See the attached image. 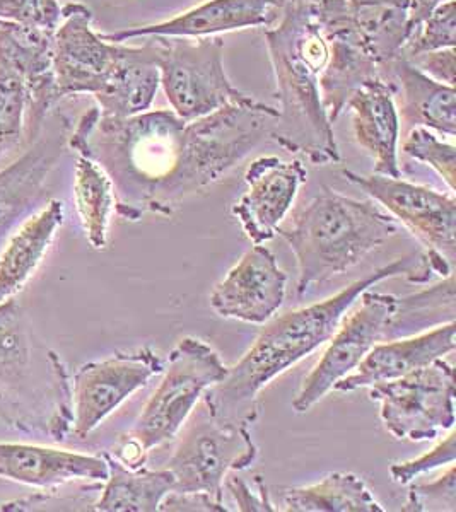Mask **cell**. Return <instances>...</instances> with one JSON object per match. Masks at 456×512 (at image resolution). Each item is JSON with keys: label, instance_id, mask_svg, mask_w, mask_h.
I'll return each instance as SVG.
<instances>
[{"label": "cell", "instance_id": "cell-34", "mask_svg": "<svg viewBox=\"0 0 456 512\" xmlns=\"http://www.w3.org/2000/svg\"><path fill=\"white\" fill-rule=\"evenodd\" d=\"M455 460L456 436L453 429H451L450 434L443 441H439L431 451H427L416 460L395 463L390 468V473H392L393 482L400 483V485H409L424 473L433 472L441 466L445 468V466L455 463Z\"/></svg>", "mask_w": 456, "mask_h": 512}, {"label": "cell", "instance_id": "cell-6", "mask_svg": "<svg viewBox=\"0 0 456 512\" xmlns=\"http://www.w3.org/2000/svg\"><path fill=\"white\" fill-rule=\"evenodd\" d=\"M275 120L277 108L250 96L187 122L182 163L152 212L171 216L185 198L221 180L265 140L274 139Z\"/></svg>", "mask_w": 456, "mask_h": 512}, {"label": "cell", "instance_id": "cell-31", "mask_svg": "<svg viewBox=\"0 0 456 512\" xmlns=\"http://www.w3.org/2000/svg\"><path fill=\"white\" fill-rule=\"evenodd\" d=\"M455 45L456 4L455 0H445L417 26L416 30L412 31L402 55L410 59L421 53L455 48Z\"/></svg>", "mask_w": 456, "mask_h": 512}, {"label": "cell", "instance_id": "cell-11", "mask_svg": "<svg viewBox=\"0 0 456 512\" xmlns=\"http://www.w3.org/2000/svg\"><path fill=\"white\" fill-rule=\"evenodd\" d=\"M357 301L359 306L335 330L320 361L304 378L293 400L296 414H306L316 403L322 402L335 384L354 373L369 350L385 337L388 323L398 308V297L368 289Z\"/></svg>", "mask_w": 456, "mask_h": 512}, {"label": "cell", "instance_id": "cell-18", "mask_svg": "<svg viewBox=\"0 0 456 512\" xmlns=\"http://www.w3.org/2000/svg\"><path fill=\"white\" fill-rule=\"evenodd\" d=\"M287 0H207L190 11L161 23L130 26L101 33L113 43H129L149 36L207 38L250 28H272L286 11Z\"/></svg>", "mask_w": 456, "mask_h": 512}, {"label": "cell", "instance_id": "cell-8", "mask_svg": "<svg viewBox=\"0 0 456 512\" xmlns=\"http://www.w3.org/2000/svg\"><path fill=\"white\" fill-rule=\"evenodd\" d=\"M221 355L197 337H185L173 347L163 379L135 420L130 436L147 454L178 436L205 391L228 376Z\"/></svg>", "mask_w": 456, "mask_h": 512}, {"label": "cell", "instance_id": "cell-22", "mask_svg": "<svg viewBox=\"0 0 456 512\" xmlns=\"http://www.w3.org/2000/svg\"><path fill=\"white\" fill-rule=\"evenodd\" d=\"M345 110L351 111L354 137L375 163L376 175L400 178L398 115L395 88L383 77L371 79L352 94Z\"/></svg>", "mask_w": 456, "mask_h": 512}, {"label": "cell", "instance_id": "cell-39", "mask_svg": "<svg viewBox=\"0 0 456 512\" xmlns=\"http://www.w3.org/2000/svg\"><path fill=\"white\" fill-rule=\"evenodd\" d=\"M445 0H409V24L410 30H416L417 26Z\"/></svg>", "mask_w": 456, "mask_h": 512}, {"label": "cell", "instance_id": "cell-12", "mask_svg": "<svg viewBox=\"0 0 456 512\" xmlns=\"http://www.w3.org/2000/svg\"><path fill=\"white\" fill-rule=\"evenodd\" d=\"M163 369V361L149 347L79 367L71 379L72 434L86 439Z\"/></svg>", "mask_w": 456, "mask_h": 512}, {"label": "cell", "instance_id": "cell-32", "mask_svg": "<svg viewBox=\"0 0 456 512\" xmlns=\"http://www.w3.org/2000/svg\"><path fill=\"white\" fill-rule=\"evenodd\" d=\"M62 21L59 0H0V23L52 33Z\"/></svg>", "mask_w": 456, "mask_h": 512}, {"label": "cell", "instance_id": "cell-38", "mask_svg": "<svg viewBox=\"0 0 456 512\" xmlns=\"http://www.w3.org/2000/svg\"><path fill=\"white\" fill-rule=\"evenodd\" d=\"M352 11L364 14V12L383 11V9H407L409 0H345Z\"/></svg>", "mask_w": 456, "mask_h": 512}, {"label": "cell", "instance_id": "cell-13", "mask_svg": "<svg viewBox=\"0 0 456 512\" xmlns=\"http://www.w3.org/2000/svg\"><path fill=\"white\" fill-rule=\"evenodd\" d=\"M345 180L368 193L388 214L414 234L426 251H436L455 262V193H439L433 188L385 175H359L344 169Z\"/></svg>", "mask_w": 456, "mask_h": 512}, {"label": "cell", "instance_id": "cell-33", "mask_svg": "<svg viewBox=\"0 0 456 512\" xmlns=\"http://www.w3.org/2000/svg\"><path fill=\"white\" fill-rule=\"evenodd\" d=\"M404 511H456L455 463L448 465L438 480L424 485H412Z\"/></svg>", "mask_w": 456, "mask_h": 512}, {"label": "cell", "instance_id": "cell-24", "mask_svg": "<svg viewBox=\"0 0 456 512\" xmlns=\"http://www.w3.org/2000/svg\"><path fill=\"white\" fill-rule=\"evenodd\" d=\"M62 224L64 204L53 198L9 234L0 248V303L23 291L45 260Z\"/></svg>", "mask_w": 456, "mask_h": 512}, {"label": "cell", "instance_id": "cell-30", "mask_svg": "<svg viewBox=\"0 0 456 512\" xmlns=\"http://www.w3.org/2000/svg\"><path fill=\"white\" fill-rule=\"evenodd\" d=\"M402 151L419 163L434 169L451 193H455L456 147L451 142L438 139L429 128L414 127L405 137Z\"/></svg>", "mask_w": 456, "mask_h": 512}, {"label": "cell", "instance_id": "cell-35", "mask_svg": "<svg viewBox=\"0 0 456 512\" xmlns=\"http://www.w3.org/2000/svg\"><path fill=\"white\" fill-rule=\"evenodd\" d=\"M410 62L416 65L417 69L426 72L427 76L433 77L436 81L455 86L456 81V55L455 48H445L436 52L421 53L416 57H410Z\"/></svg>", "mask_w": 456, "mask_h": 512}, {"label": "cell", "instance_id": "cell-14", "mask_svg": "<svg viewBox=\"0 0 456 512\" xmlns=\"http://www.w3.org/2000/svg\"><path fill=\"white\" fill-rule=\"evenodd\" d=\"M122 43L93 30V12L86 4L62 6V21L53 35V72L60 98L96 96L115 70Z\"/></svg>", "mask_w": 456, "mask_h": 512}, {"label": "cell", "instance_id": "cell-21", "mask_svg": "<svg viewBox=\"0 0 456 512\" xmlns=\"http://www.w3.org/2000/svg\"><path fill=\"white\" fill-rule=\"evenodd\" d=\"M455 337V321H448L421 335L375 344L356 367V371L340 379L334 390L349 393L369 388L371 384L381 381L402 378L436 359H445V355L453 354L456 347Z\"/></svg>", "mask_w": 456, "mask_h": 512}, {"label": "cell", "instance_id": "cell-2", "mask_svg": "<svg viewBox=\"0 0 456 512\" xmlns=\"http://www.w3.org/2000/svg\"><path fill=\"white\" fill-rule=\"evenodd\" d=\"M187 122L173 110H147L134 117L101 115L89 108L69 135V147L93 159L110 176L115 210L127 221L152 212L182 163Z\"/></svg>", "mask_w": 456, "mask_h": 512}, {"label": "cell", "instance_id": "cell-36", "mask_svg": "<svg viewBox=\"0 0 456 512\" xmlns=\"http://www.w3.org/2000/svg\"><path fill=\"white\" fill-rule=\"evenodd\" d=\"M257 482L260 492H252L250 487L238 477H229L228 480L224 482V485H226L229 492L233 494L234 501L238 504L240 511H277L274 507V502L270 501L269 489L265 487L260 477H257Z\"/></svg>", "mask_w": 456, "mask_h": 512}, {"label": "cell", "instance_id": "cell-10", "mask_svg": "<svg viewBox=\"0 0 456 512\" xmlns=\"http://www.w3.org/2000/svg\"><path fill=\"white\" fill-rule=\"evenodd\" d=\"M369 398L380 403L381 422L395 439L433 441L455 425V369L436 359L402 378L371 384Z\"/></svg>", "mask_w": 456, "mask_h": 512}, {"label": "cell", "instance_id": "cell-28", "mask_svg": "<svg viewBox=\"0 0 456 512\" xmlns=\"http://www.w3.org/2000/svg\"><path fill=\"white\" fill-rule=\"evenodd\" d=\"M74 202L93 250H105L108 245L110 219L117 205L110 176L93 159L79 156L74 171Z\"/></svg>", "mask_w": 456, "mask_h": 512}, {"label": "cell", "instance_id": "cell-5", "mask_svg": "<svg viewBox=\"0 0 456 512\" xmlns=\"http://www.w3.org/2000/svg\"><path fill=\"white\" fill-rule=\"evenodd\" d=\"M398 231V222L375 202L323 187L299 212L294 226L279 227L277 234L296 256L298 296L303 297L311 287L327 284L356 267Z\"/></svg>", "mask_w": 456, "mask_h": 512}, {"label": "cell", "instance_id": "cell-29", "mask_svg": "<svg viewBox=\"0 0 456 512\" xmlns=\"http://www.w3.org/2000/svg\"><path fill=\"white\" fill-rule=\"evenodd\" d=\"M30 98L23 76L0 57V168L26 147Z\"/></svg>", "mask_w": 456, "mask_h": 512}, {"label": "cell", "instance_id": "cell-4", "mask_svg": "<svg viewBox=\"0 0 456 512\" xmlns=\"http://www.w3.org/2000/svg\"><path fill=\"white\" fill-rule=\"evenodd\" d=\"M0 419L59 443L72 434L67 367L55 350L43 347L14 297L0 303Z\"/></svg>", "mask_w": 456, "mask_h": 512}, {"label": "cell", "instance_id": "cell-26", "mask_svg": "<svg viewBox=\"0 0 456 512\" xmlns=\"http://www.w3.org/2000/svg\"><path fill=\"white\" fill-rule=\"evenodd\" d=\"M108 477L94 511L100 512H156L164 497L175 487L170 470L129 468L112 454L105 453Z\"/></svg>", "mask_w": 456, "mask_h": 512}, {"label": "cell", "instance_id": "cell-9", "mask_svg": "<svg viewBox=\"0 0 456 512\" xmlns=\"http://www.w3.org/2000/svg\"><path fill=\"white\" fill-rule=\"evenodd\" d=\"M149 38H154L158 47L161 88L171 110L185 122L250 98V94L234 88L226 74L224 41L219 36Z\"/></svg>", "mask_w": 456, "mask_h": 512}, {"label": "cell", "instance_id": "cell-27", "mask_svg": "<svg viewBox=\"0 0 456 512\" xmlns=\"http://www.w3.org/2000/svg\"><path fill=\"white\" fill-rule=\"evenodd\" d=\"M281 511L286 512H385L363 478L354 473H328L320 482L284 487Z\"/></svg>", "mask_w": 456, "mask_h": 512}, {"label": "cell", "instance_id": "cell-20", "mask_svg": "<svg viewBox=\"0 0 456 512\" xmlns=\"http://www.w3.org/2000/svg\"><path fill=\"white\" fill-rule=\"evenodd\" d=\"M103 454H86L38 444L0 443V478L41 490L67 483L105 482Z\"/></svg>", "mask_w": 456, "mask_h": 512}, {"label": "cell", "instance_id": "cell-3", "mask_svg": "<svg viewBox=\"0 0 456 512\" xmlns=\"http://www.w3.org/2000/svg\"><path fill=\"white\" fill-rule=\"evenodd\" d=\"M264 36L279 99L272 140L313 164L340 163L334 123L320 93L330 47L311 0H287L281 21Z\"/></svg>", "mask_w": 456, "mask_h": 512}, {"label": "cell", "instance_id": "cell-23", "mask_svg": "<svg viewBox=\"0 0 456 512\" xmlns=\"http://www.w3.org/2000/svg\"><path fill=\"white\" fill-rule=\"evenodd\" d=\"M383 79L400 91V120L453 139L456 135V89L427 76L402 53L390 60Z\"/></svg>", "mask_w": 456, "mask_h": 512}, {"label": "cell", "instance_id": "cell-15", "mask_svg": "<svg viewBox=\"0 0 456 512\" xmlns=\"http://www.w3.org/2000/svg\"><path fill=\"white\" fill-rule=\"evenodd\" d=\"M69 135L71 122L55 108L36 139L0 168V248L9 234L40 207L48 176L69 147Z\"/></svg>", "mask_w": 456, "mask_h": 512}, {"label": "cell", "instance_id": "cell-7", "mask_svg": "<svg viewBox=\"0 0 456 512\" xmlns=\"http://www.w3.org/2000/svg\"><path fill=\"white\" fill-rule=\"evenodd\" d=\"M252 425L229 424L212 414L204 398L180 429V439L164 465L175 478L171 492L205 494L224 504V480L257 460Z\"/></svg>", "mask_w": 456, "mask_h": 512}, {"label": "cell", "instance_id": "cell-37", "mask_svg": "<svg viewBox=\"0 0 456 512\" xmlns=\"http://www.w3.org/2000/svg\"><path fill=\"white\" fill-rule=\"evenodd\" d=\"M159 511L228 512L229 509L224 507V504L214 501L209 495L170 492L161 502Z\"/></svg>", "mask_w": 456, "mask_h": 512}, {"label": "cell", "instance_id": "cell-16", "mask_svg": "<svg viewBox=\"0 0 456 512\" xmlns=\"http://www.w3.org/2000/svg\"><path fill=\"white\" fill-rule=\"evenodd\" d=\"M306 180L308 171L299 159L262 156L252 161L245 173V193L234 202L233 216L253 245L275 238Z\"/></svg>", "mask_w": 456, "mask_h": 512}, {"label": "cell", "instance_id": "cell-1", "mask_svg": "<svg viewBox=\"0 0 456 512\" xmlns=\"http://www.w3.org/2000/svg\"><path fill=\"white\" fill-rule=\"evenodd\" d=\"M433 274L426 255H409L376 268L325 301L270 318L257 340L228 376L205 391L204 402L214 417L229 424L252 425L260 414L258 395L277 376L327 344L347 311L364 291L383 280L405 277L412 284L427 282Z\"/></svg>", "mask_w": 456, "mask_h": 512}, {"label": "cell", "instance_id": "cell-19", "mask_svg": "<svg viewBox=\"0 0 456 512\" xmlns=\"http://www.w3.org/2000/svg\"><path fill=\"white\" fill-rule=\"evenodd\" d=\"M0 57L18 70L26 82L30 98L26 120L28 146L40 134L41 125L62 99L53 72V35L0 23Z\"/></svg>", "mask_w": 456, "mask_h": 512}, {"label": "cell", "instance_id": "cell-17", "mask_svg": "<svg viewBox=\"0 0 456 512\" xmlns=\"http://www.w3.org/2000/svg\"><path fill=\"white\" fill-rule=\"evenodd\" d=\"M287 275L264 245H253L224 279L216 284L209 304L226 320L265 325L281 309Z\"/></svg>", "mask_w": 456, "mask_h": 512}, {"label": "cell", "instance_id": "cell-25", "mask_svg": "<svg viewBox=\"0 0 456 512\" xmlns=\"http://www.w3.org/2000/svg\"><path fill=\"white\" fill-rule=\"evenodd\" d=\"M142 45L122 43V52L105 88L94 99L101 115L127 118L151 110L161 88L158 47L154 38H142Z\"/></svg>", "mask_w": 456, "mask_h": 512}]
</instances>
